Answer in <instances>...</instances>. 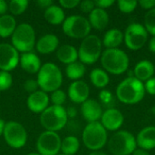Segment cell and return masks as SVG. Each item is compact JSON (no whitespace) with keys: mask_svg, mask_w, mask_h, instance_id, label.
Listing matches in <instances>:
<instances>
[{"mask_svg":"<svg viewBox=\"0 0 155 155\" xmlns=\"http://www.w3.org/2000/svg\"><path fill=\"white\" fill-rule=\"evenodd\" d=\"M115 94L118 100L124 104H138L145 95L144 84L134 76H128L117 85Z\"/></svg>","mask_w":155,"mask_h":155,"instance_id":"cell-1","label":"cell"},{"mask_svg":"<svg viewBox=\"0 0 155 155\" xmlns=\"http://www.w3.org/2000/svg\"><path fill=\"white\" fill-rule=\"evenodd\" d=\"M100 58L104 71L115 75L124 74L130 64L127 54L119 48L105 49Z\"/></svg>","mask_w":155,"mask_h":155,"instance_id":"cell-2","label":"cell"},{"mask_svg":"<svg viewBox=\"0 0 155 155\" xmlns=\"http://www.w3.org/2000/svg\"><path fill=\"white\" fill-rule=\"evenodd\" d=\"M39 88L48 93L58 90L63 83V74L60 68L54 63H45L37 73L36 79Z\"/></svg>","mask_w":155,"mask_h":155,"instance_id":"cell-3","label":"cell"},{"mask_svg":"<svg viewBox=\"0 0 155 155\" xmlns=\"http://www.w3.org/2000/svg\"><path fill=\"white\" fill-rule=\"evenodd\" d=\"M82 138L85 147L93 152L101 150L108 142L107 131L100 122L87 124L83 131Z\"/></svg>","mask_w":155,"mask_h":155,"instance_id":"cell-4","label":"cell"},{"mask_svg":"<svg viewBox=\"0 0 155 155\" xmlns=\"http://www.w3.org/2000/svg\"><path fill=\"white\" fill-rule=\"evenodd\" d=\"M107 143L108 149L113 155H131L137 147L134 135L125 130L115 132Z\"/></svg>","mask_w":155,"mask_h":155,"instance_id":"cell-5","label":"cell"},{"mask_svg":"<svg viewBox=\"0 0 155 155\" xmlns=\"http://www.w3.org/2000/svg\"><path fill=\"white\" fill-rule=\"evenodd\" d=\"M68 117L66 109L64 106H48L40 115L41 125L49 132H57L62 130L67 124Z\"/></svg>","mask_w":155,"mask_h":155,"instance_id":"cell-6","label":"cell"},{"mask_svg":"<svg viewBox=\"0 0 155 155\" xmlns=\"http://www.w3.org/2000/svg\"><path fill=\"white\" fill-rule=\"evenodd\" d=\"M12 45L23 53L32 52L35 45V32L33 26L27 23L18 25L11 35Z\"/></svg>","mask_w":155,"mask_h":155,"instance_id":"cell-7","label":"cell"},{"mask_svg":"<svg viewBox=\"0 0 155 155\" xmlns=\"http://www.w3.org/2000/svg\"><path fill=\"white\" fill-rule=\"evenodd\" d=\"M102 41L95 35H89L83 39L79 49L78 58L84 64H93L102 54Z\"/></svg>","mask_w":155,"mask_h":155,"instance_id":"cell-8","label":"cell"},{"mask_svg":"<svg viewBox=\"0 0 155 155\" xmlns=\"http://www.w3.org/2000/svg\"><path fill=\"white\" fill-rule=\"evenodd\" d=\"M63 31L69 37L84 39L90 35L91 25L88 19L82 15H70L63 23Z\"/></svg>","mask_w":155,"mask_h":155,"instance_id":"cell-9","label":"cell"},{"mask_svg":"<svg viewBox=\"0 0 155 155\" xmlns=\"http://www.w3.org/2000/svg\"><path fill=\"white\" fill-rule=\"evenodd\" d=\"M148 35L143 25L133 23L126 27L124 34V41L127 48L133 51H138L147 43Z\"/></svg>","mask_w":155,"mask_h":155,"instance_id":"cell-10","label":"cell"},{"mask_svg":"<svg viewBox=\"0 0 155 155\" xmlns=\"http://www.w3.org/2000/svg\"><path fill=\"white\" fill-rule=\"evenodd\" d=\"M3 135L7 145L14 149H20L24 147L27 142V133L25 127L15 121H9L5 123Z\"/></svg>","mask_w":155,"mask_h":155,"instance_id":"cell-11","label":"cell"},{"mask_svg":"<svg viewBox=\"0 0 155 155\" xmlns=\"http://www.w3.org/2000/svg\"><path fill=\"white\" fill-rule=\"evenodd\" d=\"M61 143L57 133L45 131L36 141V150L40 155H57L61 151Z\"/></svg>","mask_w":155,"mask_h":155,"instance_id":"cell-12","label":"cell"},{"mask_svg":"<svg viewBox=\"0 0 155 155\" xmlns=\"http://www.w3.org/2000/svg\"><path fill=\"white\" fill-rule=\"evenodd\" d=\"M18 51L10 44H0V70L10 72L19 64Z\"/></svg>","mask_w":155,"mask_h":155,"instance_id":"cell-13","label":"cell"},{"mask_svg":"<svg viewBox=\"0 0 155 155\" xmlns=\"http://www.w3.org/2000/svg\"><path fill=\"white\" fill-rule=\"evenodd\" d=\"M124 117L122 112L115 108H108L105 110L101 117V124L106 131L117 132L123 125Z\"/></svg>","mask_w":155,"mask_h":155,"instance_id":"cell-14","label":"cell"},{"mask_svg":"<svg viewBox=\"0 0 155 155\" xmlns=\"http://www.w3.org/2000/svg\"><path fill=\"white\" fill-rule=\"evenodd\" d=\"M89 94L90 88L88 84L82 80L74 81L68 87V96L74 104H83L85 102L89 97Z\"/></svg>","mask_w":155,"mask_h":155,"instance_id":"cell-15","label":"cell"},{"mask_svg":"<svg viewBox=\"0 0 155 155\" xmlns=\"http://www.w3.org/2000/svg\"><path fill=\"white\" fill-rule=\"evenodd\" d=\"M49 104L48 94L40 90L33 94H30L26 100V105L28 109L35 114H42L47 107Z\"/></svg>","mask_w":155,"mask_h":155,"instance_id":"cell-16","label":"cell"},{"mask_svg":"<svg viewBox=\"0 0 155 155\" xmlns=\"http://www.w3.org/2000/svg\"><path fill=\"white\" fill-rule=\"evenodd\" d=\"M81 113L85 121L89 123L99 122L103 114L101 104L94 99H87L81 105Z\"/></svg>","mask_w":155,"mask_h":155,"instance_id":"cell-17","label":"cell"},{"mask_svg":"<svg viewBox=\"0 0 155 155\" xmlns=\"http://www.w3.org/2000/svg\"><path fill=\"white\" fill-rule=\"evenodd\" d=\"M136 144L139 148L150 151L155 148V126H147L142 129L137 136Z\"/></svg>","mask_w":155,"mask_h":155,"instance_id":"cell-18","label":"cell"},{"mask_svg":"<svg viewBox=\"0 0 155 155\" xmlns=\"http://www.w3.org/2000/svg\"><path fill=\"white\" fill-rule=\"evenodd\" d=\"M59 39L54 34H46L41 36L36 43V50L40 54H47L57 50Z\"/></svg>","mask_w":155,"mask_h":155,"instance_id":"cell-19","label":"cell"},{"mask_svg":"<svg viewBox=\"0 0 155 155\" xmlns=\"http://www.w3.org/2000/svg\"><path fill=\"white\" fill-rule=\"evenodd\" d=\"M19 63L23 70L28 74H36L41 68L40 58L33 52L23 53L20 56Z\"/></svg>","mask_w":155,"mask_h":155,"instance_id":"cell-20","label":"cell"},{"mask_svg":"<svg viewBox=\"0 0 155 155\" xmlns=\"http://www.w3.org/2000/svg\"><path fill=\"white\" fill-rule=\"evenodd\" d=\"M133 73L135 78L143 83L153 77L155 74V66L149 60H142L136 64Z\"/></svg>","mask_w":155,"mask_h":155,"instance_id":"cell-21","label":"cell"},{"mask_svg":"<svg viewBox=\"0 0 155 155\" xmlns=\"http://www.w3.org/2000/svg\"><path fill=\"white\" fill-rule=\"evenodd\" d=\"M91 27H94L96 30L102 31L105 29L109 23V15L104 9L95 7L90 14L88 17Z\"/></svg>","mask_w":155,"mask_h":155,"instance_id":"cell-22","label":"cell"},{"mask_svg":"<svg viewBox=\"0 0 155 155\" xmlns=\"http://www.w3.org/2000/svg\"><path fill=\"white\" fill-rule=\"evenodd\" d=\"M58 60L65 64L74 63L78 59V50L71 45H63L56 50Z\"/></svg>","mask_w":155,"mask_h":155,"instance_id":"cell-23","label":"cell"},{"mask_svg":"<svg viewBox=\"0 0 155 155\" xmlns=\"http://www.w3.org/2000/svg\"><path fill=\"white\" fill-rule=\"evenodd\" d=\"M123 42L124 33L118 28H112L104 34L102 44L106 49H114L118 48Z\"/></svg>","mask_w":155,"mask_h":155,"instance_id":"cell-24","label":"cell"},{"mask_svg":"<svg viewBox=\"0 0 155 155\" xmlns=\"http://www.w3.org/2000/svg\"><path fill=\"white\" fill-rule=\"evenodd\" d=\"M44 16L51 25H60L65 20V15L63 8L54 4L45 10Z\"/></svg>","mask_w":155,"mask_h":155,"instance_id":"cell-25","label":"cell"},{"mask_svg":"<svg viewBox=\"0 0 155 155\" xmlns=\"http://www.w3.org/2000/svg\"><path fill=\"white\" fill-rule=\"evenodd\" d=\"M16 21L11 15L0 16V36L3 38L11 36L16 28Z\"/></svg>","mask_w":155,"mask_h":155,"instance_id":"cell-26","label":"cell"},{"mask_svg":"<svg viewBox=\"0 0 155 155\" xmlns=\"http://www.w3.org/2000/svg\"><path fill=\"white\" fill-rule=\"evenodd\" d=\"M90 80L96 88L100 89H104V87H106L110 82V78L107 72L101 68H94L91 71Z\"/></svg>","mask_w":155,"mask_h":155,"instance_id":"cell-27","label":"cell"},{"mask_svg":"<svg viewBox=\"0 0 155 155\" xmlns=\"http://www.w3.org/2000/svg\"><path fill=\"white\" fill-rule=\"evenodd\" d=\"M80 148V142L74 135L66 136L61 143V151L64 155H74Z\"/></svg>","mask_w":155,"mask_h":155,"instance_id":"cell-28","label":"cell"},{"mask_svg":"<svg viewBox=\"0 0 155 155\" xmlns=\"http://www.w3.org/2000/svg\"><path fill=\"white\" fill-rule=\"evenodd\" d=\"M85 70L86 69H85L84 64H82L81 62L76 61L74 63L67 64V66L65 68V74L69 79L77 81L84 75Z\"/></svg>","mask_w":155,"mask_h":155,"instance_id":"cell-29","label":"cell"},{"mask_svg":"<svg viewBox=\"0 0 155 155\" xmlns=\"http://www.w3.org/2000/svg\"><path fill=\"white\" fill-rule=\"evenodd\" d=\"M28 4L27 0H11L8 4V9L13 15H18L26 10Z\"/></svg>","mask_w":155,"mask_h":155,"instance_id":"cell-30","label":"cell"},{"mask_svg":"<svg viewBox=\"0 0 155 155\" xmlns=\"http://www.w3.org/2000/svg\"><path fill=\"white\" fill-rule=\"evenodd\" d=\"M148 34L155 36V8L147 11L144 15V25Z\"/></svg>","mask_w":155,"mask_h":155,"instance_id":"cell-31","label":"cell"},{"mask_svg":"<svg viewBox=\"0 0 155 155\" xmlns=\"http://www.w3.org/2000/svg\"><path fill=\"white\" fill-rule=\"evenodd\" d=\"M118 8L121 12L125 14H130L135 10V8L138 5V1L132 0V1H126V0H119L117 1Z\"/></svg>","mask_w":155,"mask_h":155,"instance_id":"cell-32","label":"cell"},{"mask_svg":"<svg viewBox=\"0 0 155 155\" xmlns=\"http://www.w3.org/2000/svg\"><path fill=\"white\" fill-rule=\"evenodd\" d=\"M13 84V77L9 72L0 71V91L8 90Z\"/></svg>","mask_w":155,"mask_h":155,"instance_id":"cell-33","label":"cell"},{"mask_svg":"<svg viewBox=\"0 0 155 155\" xmlns=\"http://www.w3.org/2000/svg\"><path fill=\"white\" fill-rule=\"evenodd\" d=\"M66 100V94L63 90H55L54 92H52L51 94V101L54 104V105H59V106H63V104H64Z\"/></svg>","mask_w":155,"mask_h":155,"instance_id":"cell-34","label":"cell"},{"mask_svg":"<svg viewBox=\"0 0 155 155\" xmlns=\"http://www.w3.org/2000/svg\"><path fill=\"white\" fill-rule=\"evenodd\" d=\"M99 99H100L102 104H111L114 101V95H113L112 92H110L109 90L103 89L99 93Z\"/></svg>","mask_w":155,"mask_h":155,"instance_id":"cell-35","label":"cell"},{"mask_svg":"<svg viewBox=\"0 0 155 155\" xmlns=\"http://www.w3.org/2000/svg\"><path fill=\"white\" fill-rule=\"evenodd\" d=\"M23 86H24V89L29 94H33V93L36 92L37 88L39 87L37 81L35 80V79H27V80H25Z\"/></svg>","mask_w":155,"mask_h":155,"instance_id":"cell-36","label":"cell"},{"mask_svg":"<svg viewBox=\"0 0 155 155\" xmlns=\"http://www.w3.org/2000/svg\"><path fill=\"white\" fill-rule=\"evenodd\" d=\"M80 9L84 12V13H91L94 8H95V5H94V1L92 0H84L82 2H80Z\"/></svg>","mask_w":155,"mask_h":155,"instance_id":"cell-37","label":"cell"},{"mask_svg":"<svg viewBox=\"0 0 155 155\" xmlns=\"http://www.w3.org/2000/svg\"><path fill=\"white\" fill-rule=\"evenodd\" d=\"M145 93H148L151 95H155V77H152L144 83Z\"/></svg>","mask_w":155,"mask_h":155,"instance_id":"cell-38","label":"cell"},{"mask_svg":"<svg viewBox=\"0 0 155 155\" xmlns=\"http://www.w3.org/2000/svg\"><path fill=\"white\" fill-rule=\"evenodd\" d=\"M59 4L64 8L72 9V8H74L77 5H79L80 1L79 0H60Z\"/></svg>","mask_w":155,"mask_h":155,"instance_id":"cell-39","label":"cell"},{"mask_svg":"<svg viewBox=\"0 0 155 155\" xmlns=\"http://www.w3.org/2000/svg\"><path fill=\"white\" fill-rule=\"evenodd\" d=\"M114 4V0H95L94 1L95 7H98V8H101V9H104V10L106 8H109Z\"/></svg>","mask_w":155,"mask_h":155,"instance_id":"cell-40","label":"cell"},{"mask_svg":"<svg viewBox=\"0 0 155 155\" xmlns=\"http://www.w3.org/2000/svg\"><path fill=\"white\" fill-rule=\"evenodd\" d=\"M138 5H140L143 9L149 11L155 8V0H141L138 2Z\"/></svg>","mask_w":155,"mask_h":155,"instance_id":"cell-41","label":"cell"},{"mask_svg":"<svg viewBox=\"0 0 155 155\" xmlns=\"http://www.w3.org/2000/svg\"><path fill=\"white\" fill-rule=\"evenodd\" d=\"M36 5L40 8L46 9L47 7H49L50 5H53V1L52 0H38V1H36Z\"/></svg>","mask_w":155,"mask_h":155,"instance_id":"cell-42","label":"cell"},{"mask_svg":"<svg viewBox=\"0 0 155 155\" xmlns=\"http://www.w3.org/2000/svg\"><path fill=\"white\" fill-rule=\"evenodd\" d=\"M8 10V5L5 0H0V16L5 15Z\"/></svg>","mask_w":155,"mask_h":155,"instance_id":"cell-43","label":"cell"},{"mask_svg":"<svg viewBox=\"0 0 155 155\" xmlns=\"http://www.w3.org/2000/svg\"><path fill=\"white\" fill-rule=\"evenodd\" d=\"M66 114H67L68 118H74L76 116V114H77V111H76V109L74 107L70 106V107H68L66 109Z\"/></svg>","mask_w":155,"mask_h":155,"instance_id":"cell-44","label":"cell"},{"mask_svg":"<svg viewBox=\"0 0 155 155\" xmlns=\"http://www.w3.org/2000/svg\"><path fill=\"white\" fill-rule=\"evenodd\" d=\"M132 155H151L149 153V152L148 151H146V150H143V149H141V148H139V149H135L134 150V152L132 153Z\"/></svg>","mask_w":155,"mask_h":155,"instance_id":"cell-45","label":"cell"},{"mask_svg":"<svg viewBox=\"0 0 155 155\" xmlns=\"http://www.w3.org/2000/svg\"><path fill=\"white\" fill-rule=\"evenodd\" d=\"M149 50L155 54V36H152L149 41Z\"/></svg>","mask_w":155,"mask_h":155,"instance_id":"cell-46","label":"cell"},{"mask_svg":"<svg viewBox=\"0 0 155 155\" xmlns=\"http://www.w3.org/2000/svg\"><path fill=\"white\" fill-rule=\"evenodd\" d=\"M5 122L3 119H0V135L3 134L4 130H5Z\"/></svg>","mask_w":155,"mask_h":155,"instance_id":"cell-47","label":"cell"},{"mask_svg":"<svg viewBox=\"0 0 155 155\" xmlns=\"http://www.w3.org/2000/svg\"><path fill=\"white\" fill-rule=\"evenodd\" d=\"M89 155H108V154H106L105 153L101 152V151H94V152H92L91 153H89Z\"/></svg>","mask_w":155,"mask_h":155,"instance_id":"cell-48","label":"cell"},{"mask_svg":"<svg viewBox=\"0 0 155 155\" xmlns=\"http://www.w3.org/2000/svg\"><path fill=\"white\" fill-rule=\"evenodd\" d=\"M151 112H152V114H153V115H155V105H153V106L151 108Z\"/></svg>","mask_w":155,"mask_h":155,"instance_id":"cell-49","label":"cell"},{"mask_svg":"<svg viewBox=\"0 0 155 155\" xmlns=\"http://www.w3.org/2000/svg\"><path fill=\"white\" fill-rule=\"evenodd\" d=\"M27 155H40L39 153H29V154Z\"/></svg>","mask_w":155,"mask_h":155,"instance_id":"cell-50","label":"cell"},{"mask_svg":"<svg viewBox=\"0 0 155 155\" xmlns=\"http://www.w3.org/2000/svg\"><path fill=\"white\" fill-rule=\"evenodd\" d=\"M57 155H64V154H63V153H61V154H59V153H58V154Z\"/></svg>","mask_w":155,"mask_h":155,"instance_id":"cell-51","label":"cell"}]
</instances>
